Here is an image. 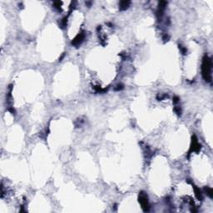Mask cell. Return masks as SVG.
<instances>
[{"label":"cell","mask_w":213,"mask_h":213,"mask_svg":"<svg viewBox=\"0 0 213 213\" xmlns=\"http://www.w3.org/2000/svg\"><path fill=\"white\" fill-rule=\"evenodd\" d=\"M130 4V2H127V1H123V2H121L120 4V7H121V9H126L128 5Z\"/></svg>","instance_id":"cell-2"},{"label":"cell","mask_w":213,"mask_h":213,"mask_svg":"<svg viewBox=\"0 0 213 213\" xmlns=\"http://www.w3.org/2000/svg\"><path fill=\"white\" fill-rule=\"evenodd\" d=\"M211 70H212V61L206 57V58L204 59L203 64H202V74L204 78L208 82H211V79H212Z\"/></svg>","instance_id":"cell-1"}]
</instances>
